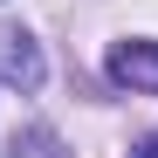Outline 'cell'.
<instances>
[{
    "label": "cell",
    "instance_id": "cell-1",
    "mask_svg": "<svg viewBox=\"0 0 158 158\" xmlns=\"http://www.w3.org/2000/svg\"><path fill=\"white\" fill-rule=\"evenodd\" d=\"M103 69H110V83H117V89H131V96H158V41H151V35L117 41Z\"/></svg>",
    "mask_w": 158,
    "mask_h": 158
},
{
    "label": "cell",
    "instance_id": "cell-2",
    "mask_svg": "<svg viewBox=\"0 0 158 158\" xmlns=\"http://www.w3.org/2000/svg\"><path fill=\"white\" fill-rule=\"evenodd\" d=\"M0 83L7 89H41L48 83V55L28 28H0Z\"/></svg>",
    "mask_w": 158,
    "mask_h": 158
},
{
    "label": "cell",
    "instance_id": "cell-3",
    "mask_svg": "<svg viewBox=\"0 0 158 158\" xmlns=\"http://www.w3.org/2000/svg\"><path fill=\"white\" fill-rule=\"evenodd\" d=\"M131 158H158V131H151V138H138V144H131Z\"/></svg>",
    "mask_w": 158,
    "mask_h": 158
}]
</instances>
